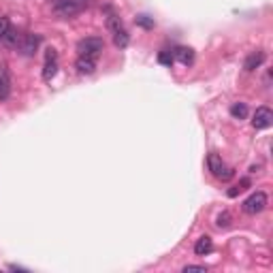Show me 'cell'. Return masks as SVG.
<instances>
[{"instance_id": "obj_1", "label": "cell", "mask_w": 273, "mask_h": 273, "mask_svg": "<svg viewBox=\"0 0 273 273\" xmlns=\"http://www.w3.org/2000/svg\"><path fill=\"white\" fill-rule=\"evenodd\" d=\"M52 11L60 20H71L88 7V0H49Z\"/></svg>"}, {"instance_id": "obj_2", "label": "cell", "mask_w": 273, "mask_h": 273, "mask_svg": "<svg viewBox=\"0 0 273 273\" xmlns=\"http://www.w3.org/2000/svg\"><path fill=\"white\" fill-rule=\"evenodd\" d=\"M105 49V41L98 39V36H88V39H82L77 43V54L79 55H90V58H96Z\"/></svg>"}, {"instance_id": "obj_3", "label": "cell", "mask_w": 273, "mask_h": 273, "mask_svg": "<svg viewBox=\"0 0 273 273\" xmlns=\"http://www.w3.org/2000/svg\"><path fill=\"white\" fill-rule=\"evenodd\" d=\"M39 45H41V34L28 32V34L22 36L20 43H17V52H20L24 58H32V55L39 52Z\"/></svg>"}, {"instance_id": "obj_4", "label": "cell", "mask_w": 273, "mask_h": 273, "mask_svg": "<svg viewBox=\"0 0 273 273\" xmlns=\"http://www.w3.org/2000/svg\"><path fill=\"white\" fill-rule=\"evenodd\" d=\"M267 203H269L267 194H265L263 190H258V192H254V194H250L244 201V212L250 214V216H256V214H260L267 207Z\"/></svg>"}, {"instance_id": "obj_5", "label": "cell", "mask_w": 273, "mask_h": 273, "mask_svg": "<svg viewBox=\"0 0 273 273\" xmlns=\"http://www.w3.org/2000/svg\"><path fill=\"white\" fill-rule=\"evenodd\" d=\"M58 75V52L54 47L47 49L45 54V66H43V79L47 83H52V79Z\"/></svg>"}, {"instance_id": "obj_6", "label": "cell", "mask_w": 273, "mask_h": 273, "mask_svg": "<svg viewBox=\"0 0 273 273\" xmlns=\"http://www.w3.org/2000/svg\"><path fill=\"white\" fill-rule=\"evenodd\" d=\"M273 124V111L269 107H258L256 113H254V120H252V126L256 130H265Z\"/></svg>"}, {"instance_id": "obj_7", "label": "cell", "mask_w": 273, "mask_h": 273, "mask_svg": "<svg viewBox=\"0 0 273 273\" xmlns=\"http://www.w3.org/2000/svg\"><path fill=\"white\" fill-rule=\"evenodd\" d=\"M75 68L79 75H94L96 73V58H90V55H79L75 62Z\"/></svg>"}, {"instance_id": "obj_8", "label": "cell", "mask_w": 273, "mask_h": 273, "mask_svg": "<svg viewBox=\"0 0 273 273\" xmlns=\"http://www.w3.org/2000/svg\"><path fill=\"white\" fill-rule=\"evenodd\" d=\"M265 62V52H260V49H256V52H252L250 55L246 58V62H244V68L247 73H252V71H256V68L260 66Z\"/></svg>"}, {"instance_id": "obj_9", "label": "cell", "mask_w": 273, "mask_h": 273, "mask_svg": "<svg viewBox=\"0 0 273 273\" xmlns=\"http://www.w3.org/2000/svg\"><path fill=\"white\" fill-rule=\"evenodd\" d=\"M207 169H209V173H212V175L220 177L222 171L226 169L224 163H222V156H218V154H209V156H207Z\"/></svg>"}, {"instance_id": "obj_10", "label": "cell", "mask_w": 273, "mask_h": 273, "mask_svg": "<svg viewBox=\"0 0 273 273\" xmlns=\"http://www.w3.org/2000/svg\"><path fill=\"white\" fill-rule=\"evenodd\" d=\"M173 58L177 62H182L184 66H190L192 62H194V52H192L190 47H177L175 52H173Z\"/></svg>"}, {"instance_id": "obj_11", "label": "cell", "mask_w": 273, "mask_h": 273, "mask_svg": "<svg viewBox=\"0 0 273 273\" xmlns=\"http://www.w3.org/2000/svg\"><path fill=\"white\" fill-rule=\"evenodd\" d=\"M212 250H214V241H212V237H207V235L198 239L196 246H194V254H196V256H207Z\"/></svg>"}, {"instance_id": "obj_12", "label": "cell", "mask_w": 273, "mask_h": 273, "mask_svg": "<svg viewBox=\"0 0 273 273\" xmlns=\"http://www.w3.org/2000/svg\"><path fill=\"white\" fill-rule=\"evenodd\" d=\"M128 43H130V36L126 30H117V32H113V45L115 47H120V49H126L128 47Z\"/></svg>"}, {"instance_id": "obj_13", "label": "cell", "mask_w": 273, "mask_h": 273, "mask_svg": "<svg viewBox=\"0 0 273 273\" xmlns=\"http://www.w3.org/2000/svg\"><path fill=\"white\" fill-rule=\"evenodd\" d=\"M231 115L235 120H246L247 117V105L246 103H235L231 107Z\"/></svg>"}, {"instance_id": "obj_14", "label": "cell", "mask_w": 273, "mask_h": 273, "mask_svg": "<svg viewBox=\"0 0 273 273\" xmlns=\"http://www.w3.org/2000/svg\"><path fill=\"white\" fill-rule=\"evenodd\" d=\"M135 22H136V26H141V28H145V30H152L154 26H156V22H154V17L145 15V13L136 15V17H135Z\"/></svg>"}, {"instance_id": "obj_15", "label": "cell", "mask_w": 273, "mask_h": 273, "mask_svg": "<svg viewBox=\"0 0 273 273\" xmlns=\"http://www.w3.org/2000/svg\"><path fill=\"white\" fill-rule=\"evenodd\" d=\"M20 39H22V36H20V32H17V30H13V28H11L9 32L4 34L2 43H4V45H7V47H17V43H20Z\"/></svg>"}, {"instance_id": "obj_16", "label": "cell", "mask_w": 273, "mask_h": 273, "mask_svg": "<svg viewBox=\"0 0 273 273\" xmlns=\"http://www.w3.org/2000/svg\"><path fill=\"white\" fill-rule=\"evenodd\" d=\"M124 26H122V20L117 17L115 13H109L107 15V30L109 32H117V30H122Z\"/></svg>"}, {"instance_id": "obj_17", "label": "cell", "mask_w": 273, "mask_h": 273, "mask_svg": "<svg viewBox=\"0 0 273 273\" xmlns=\"http://www.w3.org/2000/svg\"><path fill=\"white\" fill-rule=\"evenodd\" d=\"M231 222H233L231 214H228V212H222V214L218 216V220H216V224H218V228H228V226H231Z\"/></svg>"}, {"instance_id": "obj_18", "label": "cell", "mask_w": 273, "mask_h": 273, "mask_svg": "<svg viewBox=\"0 0 273 273\" xmlns=\"http://www.w3.org/2000/svg\"><path fill=\"white\" fill-rule=\"evenodd\" d=\"M247 186H250V179H244V182H239L237 186H233V188L228 190V196H231V198H235V196L239 194V192H244V190L247 188Z\"/></svg>"}, {"instance_id": "obj_19", "label": "cell", "mask_w": 273, "mask_h": 273, "mask_svg": "<svg viewBox=\"0 0 273 273\" xmlns=\"http://www.w3.org/2000/svg\"><path fill=\"white\" fill-rule=\"evenodd\" d=\"M158 62H160V64H164V66H171L173 62H175V58H173L171 52H160L158 54Z\"/></svg>"}, {"instance_id": "obj_20", "label": "cell", "mask_w": 273, "mask_h": 273, "mask_svg": "<svg viewBox=\"0 0 273 273\" xmlns=\"http://www.w3.org/2000/svg\"><path fill=\"white\" fill-rule=\"evenodd\" d=\"M11 30V22H9V17H2L0 15V41L4 39V34H7Z\"/></svg>"}, {"instance_id": "obj_21", "label": "cell", "mask_w": 273, "mask_h": 273, "mask_svg": "<svg viewBox=\"0 0 273 273\" xmlns=\"http://www.w3.org/2000/svg\"><path fill=\"white\" fill-rule=\"evenodd\" d=\"M7 98H9V83L7 79L0 75V101H7Z\"/></svg>"}, {"instance_id": "obj_22", "label": "cell", "mask_w": 273, "mask_h": 273, "mask_svg": "<svg viewBox=\"0 0 273 273\" xmlns=\"http://www.w3.org/2000/svg\"><path fill=\"white\" fill-rule=\"evenodd\" d=\"M184 271L186 273H188V271H207V267H205V265H186Z\"/></svg>"}]
</instances>
